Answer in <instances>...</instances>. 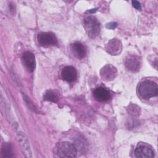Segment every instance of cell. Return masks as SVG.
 Listing matches in <instances>:
<instances>
[{
  "mask_svg": "<svg viewBox=\"0 0 158 158\" xmlns=\"http://www.w3.org/2000/svg\"><path fill=\"white\" fill-rule=\"evenodd\" d=\"M18 141L22 147L23 154L27 157H31L32 153L30 149V146L29 144V141L26 137L25 135L22 131H18L17 133Z\"/></svg>",
  "mask_w": 158,
  "mask_h": 158,
  "instance_id": "cell-8",
  "label": "cell"
},
{
  "mask_svg": "<svg viewBox=\"0 0 158 158\" xmlns=\"http://www.w3.org/2000/svg\"><path fill=\"white\" fill-rule=\"evenodd\" d=\"M96 10V9H91V10H88V12H94Z\"/></svg>",
  "mask_w": 158,
  "mask_h": 158,
  "instance_id": "cell-19",
  "label": "cell"
},
{
  "mask_svg": "<svg viewBox=\"0 0 158 158\" xmlns=\"http://www.w3.org/2000/svg\"><path fill=\"white\" fill-rule=\"evenodd\" d=\"M135 155L137 157L148 158L154 157L153 151L146 146H139L135 150Z\"/></svg>",
  "mask_w": 158,
  "mask_h": 158,
  "instance_id": "cell-12",
  "label": "cell"
},
{
  "mask_svg": "<svg viewBox=\"0 0 158 158\" xmlns=\"http://www.w3.org/2000/svg\"><path fill=\"white\" fill-rule=\"evenodd\" d=\"M61 75L64 80L72 82L77 79V72L75 67L72 66H66L62 69Z\"/></svg>",
  "mask_w": 158,
  "mask_h": 158,
  "instance_id": "cell-9",
  "label": "cell"
},
{
  "mask_svg": "<svg viewBox=\"0 0 158 158\" xmlns=\"http://www.w3.org/2000/svg\"><path fill=\"white\" fill-rule=\"evenodd\" d=\"M117 26V23L116 22H110L106 25V27L109 29L114 30L115 29Z\"/></svg>",
  "mask_w": 158,
  "mask_h": 158,
  "instance_id": "cell-17",
  "label": "cell"
},
{
  "mask_svg": "<svg viewBox=\"0 0 158 158\" xmlns=\"http://www.w3.org/2000/svg\"><path fill=\"white\" fill-rule=\"evenodd\" d=\"M70 48L73 54L79 59H81L86 56V48L82 44L80 43H74L71 44Z\"/></svg>",
  "mask_w": 158,
  "mask_h": 158,
  "instance_id": "cell-13",
  "label": "cell"
},
{
  "mask_svg": "<svg viewBox=\"0 0 158 158\" xmlns=\"http://www.w3.org/2000/svg\"><path fill=\"white\" fill-rule=\"evenodd\" d=\"M139 94L144 99H149L157 96L158 86L156 83L150 80H146L140 83L138 87Z\"/></svg>",
  "mask_w": 158,
  "mask_h": 158,
  "instance_id": "cell-1",
  "label": "cell"
},
{
  "mask_svg": "<svg viewBox=\"0 0 158 158\" xmlns=\"http://www.w3.org/2000/svg\"><path fill=\"white\" fill-rule=\"evenodd\" d=\"M128 112L132 115H138L139 114V109L135 104H131L128 107Z\"/></svg>",
  "mask_w": 158,
  "mask_h": 158,
  "instance_id": "cell-16",
  "label": "cell"
},
{
  "mask_svg": "<svg viewBox=\"0 0 158 158\" xmlns=\"http://www.w3.org/2000/svg\"><path fill=\"white\" fill-rule=\"evenodd\" d=\"M1 153L2 156L6 158L14 157V151L11 144L9 143H4L1 148Z\"/></svg>",
  "mask_w": 158,
  "mask_h": 158,
  "instance_id": "cell-14",
  "label": "cell"
},
{
  "mask_svg": "<svg viewBox=\"0 0 158 158\" xmlns=\"http://www.w3.org/2000/svg\"><path fill=\"white\" fill-rule=\"evenodd\" d=\"M117 74V72L116 68L110 64L106 65L100 71L101 78L106 81H111L114 80L116 77Z\"/></svg>",
  "mask_w": 158,
  "mask_h": 158,
  "instance_id": "cell-5",
  "label": "cell"
},
{
  "mask_svg": "<svg viewBox=\"0 0 158 158\" xmlns=\"http://www.w3.org/2000/svg\"><path fill=\"white\" fill-rule=\"evenodd\" d=\"M56 153L60 157H75L77 156V150L73 143L63 141L57 144Z\"/></svg>",
  "mask_w": 158,
  "mask_h": 158,
  "instance_id": "cell-2",
  "label": "cell"
},
{
  "mask_svg": "<svg viewBox=\"0 0 158 158\" xmlns=\"http://www.w3.org/2000/svg\"><path fill=\"white\" fill-rule=\"evenodd\" d=\"M38 40L40 44L44 47L54 45L57 41L56 36L51 32H41L39 33Z\"/></svg>",
  "mask_w": 158,
  "mask_h": 158,
  "instance_id": "cell-4",
  "label": "cell"
},
{
  "mask_svg": "<svg viewBox=\"0 0 158 158\" xmlns=\"http://www.w3.org/2000/svg\"><path fill=\"white\" fill-rule=\"evenodd\" d=\"M22 62L27 69V70L30 72H32L34 71L35 69V57L34 54L29 51H26L23 52L22 57Z\"/></svg>",
  "mask_w": 158,
  "mask_h": 158,
  "instance_id": "cell-6",
  "label": "cell"
},
{
  "mask_svg": "<svg viewBox=\"0 0 158 158\" xmlns=\"http://www.w3.org/2000/svg\"><path fill=\"white\" fill-rule=\"evenodd\" d=\"M141 60L136 55H129L127 57L125 62L126 67L130 71L137 72L141 67Z\"/></svg>",
  "mask_w": 158,
  "mask_h": 158,
  "instance_id": "cell-7",
  "label": "cell"
},
{
  "mask_svg": "<svg viewBox=\"0 0 158 158\" xmlns=\"http://www.w3.org/2000/svg\"><path fill=\"white\" fill-rule=\"evenodd\" d=\"M106 50L111 55H117L122 51V46L121 42L117 39H112L106 45Z\"/></svg>",
  "mask_w": 158,
  "mask_h": 158,
  "instance_id": "cell-10",
  "label": "cell"
},
{
  "mask_svg": "<svg viewBox=\"0 0 158 158\" xmlns=\"http://www.w3.org/2000/svg\"><path fill=\"white\" fill-rule=\"evenodd\" d=\"M132 5H133V6L135 9H136L138 10H140L141 9V4H140V3L138 1H132Z\"/></svg>",
  "mask_w": 158,
  "mask_h": 158,
  "instance_id": "cell-18",
  "label": "cell"
},
{
  "mask_svg": "<svg viewBox=\"0 0 158 158\" xmlns=\"http://www.w3.org/2000/svg\"><path fill=\"white\" fill-rule=\"evenodd\" d=\"M94 98L99 102H104L108 101L110 98V94L109 91L103 87L96 88L93 91Z\"/></svg>",
  "mask_w": 158,
  "mask_h": 158,
  "instance_id": "cell-11",
  "label": "cell"
},
{
  "mask_svg": "<svg viewBox=\"0 0 158 158\" xmlns=\"http://www.w3.org/2000/svg\"><path fill=\"white\" fill-rule=\"evenodd\" d=\"M44 99L52 102H57L59 101L58 95L52 90H48L44 94Z\"/></svg>",
  "mask_w": 158,
  "mask_h": 158,
  "instance_id": "cell-15",
  "label": "cell"
},
{
  "mask_svg": "<svg viewBox=\"0 0 158 158\" xmlns=\"http://www.w3.org/2000/svg\"><path fill=\"white\" fill-rule=\"evenodd\" d=\"M83 27L88 36L91 38H96L100 33V24L93 16H88L83 19Z\"/></svg>",
  "mask_w": 158,
  "mask_h": 158,
  "instance_id": "cell-3",
  "label": "cell"
}]
</instances>
